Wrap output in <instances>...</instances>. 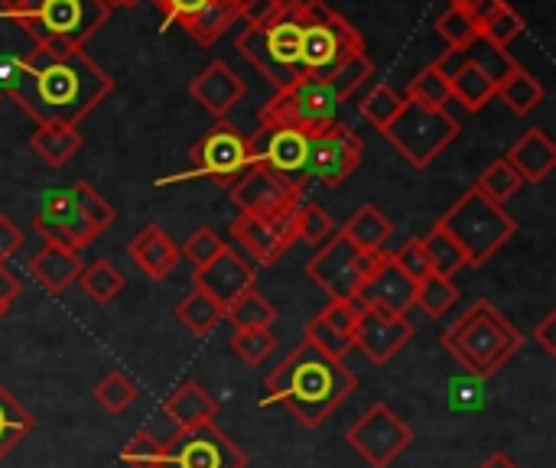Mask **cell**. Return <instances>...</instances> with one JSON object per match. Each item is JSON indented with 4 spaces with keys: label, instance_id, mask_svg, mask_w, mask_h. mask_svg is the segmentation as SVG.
I'll use <instances>...</instances> for the list:
<instances>
[{
    "label": "cell",
    "instance_id": "30",
    "mask_svg": "<svg viewBox=\"0 0 556 468\" xmlns=\"http://www.w3.org/2000/svg\"><path fill=\"white\" fill-rule=\"evenodd\" d=\"M495 75H489L476 59H466L453 75H450V88H453V101L463 104L466 111H482L492 98H495Z\"/></svg>",
    "mask_w": 556,
    "mask_h": 468
},
{
    "label": "cell",
    "instance_id": "56",
    "mask_svg": "<svg viewBox=\"0 0 556 468\" xmlns=\"http://www.w3.org/2000/svg\"><path fill=\"white\" fill-rule=\"evenodd\" d=\"M505 7H508V0H472V3L466 7V10H469L472 23H476V26L482 29V26H485V23H489V20H492V16L498 13V10H505Z\"/></svg>",
    "mask_w": 556,
    "mask_h": 468
},
{
    "label": "cell",
    "instance_id": "58",
    "mask_svg": "<svg viewBox=\"0 0 556 468\" xmlns=\"http://www.w3.org/2000/svg\"><path fill=\"white\" fill-rule=\"evenodd\" d=\"M479 468H521V466H518L511 456H505V453H492V456H489V459H485Z\"/></svg>",
    "mask_w": 556,
    "mask_h": 468
},
{
    "label": "cell",
    "instance_id": "5",
    "mask_svg": "<svg viewBox=\"0 0 556 468\" xmlns=\"http://www.w3.org/2000/svg\"><path fill=\"white\" fill-rule=\"evenodd\" d=\"M300 42H303V0H280V10L267 26H244L235 39L238 52L274 88H283L303 75Z\"/></svg>",
    "mask_w": 556,
    "mask_h": 468
},
{
    "label": "cell",
    "instance_id": "36",
    "mask_svg": "<svg viewBox=\"0 0 556 468\" xmlns=\"http://www.w3.org/2000/svg\"><path fill=\"white\" fill-rule=\"evenodd\" d=\"M225 319L235 326V332H244V329H270L274 319H277V306L270 300H264L257 290H248V293H241L225 309Z\"/></svg>",
    "mask_w": 556,
    "mask_h": 468
},
{
    "label": "cell",
    "instance_id": "59",
    "mask_svg": "<svg viewBox=\"0 0 556 468\" xmlns=\"http://www.w3.org/2000/svg\"><path fill=\"white\" fill-rule=\"evenodd\" d=\"M104 3H108V10L114 13V10H121V7H134L137 0H104Z\"/></svg>",
    "mask_w": 556,
    "mask_h": 468
},
{
    "label": "cell",
    "instance_id": "19",
    "mask_svg": "<svg viewBox=\"0 0 556 468\" xmlns=\"http://www.w3.org/2000/svg\"><path fill=\"white\" fill-rule=\"evenodd\" d=\"M254 280H257V270L235 248H225L215 261L195 270V287L205 296H212L222 309H228L241 293L254 290Z\"/></svg>",
    "mask_w": 556,
    "mask_h": 468
},
{
    "label": "cell",
    "instance_id": "52",
    "mask_svg": "<svg viewBox=\"0 0 556 468\" xmlns=\"http://www.w3.org/2000/svg\"><path fill=\"white\" fill-rule=\"evenodd\" d=\"M280 10V0H241V23L244 26H267Z\"/></svg>",
    "mask_w": 556,
    "mask_h": 468
},
{
    "label": "cell",
    "instance_id": "26",
    "mask_svg": "<svg viewBox=\"0 0 556 468\" xmlns=\"http://www.w3.org/2000/svg\"><path fill=\"white\" fill-rule=\"evenodd\" d=\"M163 414L179 427H202V423H215L218 417V401L195 381H182L166 401H163Z\"/></svg>",
    "mask_w": 556,
    "mask_h": 468
},
{
    "label": "cell",
    "instance_id": "27",
    "mask_svg": "<svg viewBox=\"0 0 556 468\" xmlns=\"http://www.w3.org/2000/svg\"><path fill=\"white\" fill-rule=\"evenodd\" d=\"M394 235V225L391 218L378 208V205H362L342 228V238L362 251V254H375V251H384V244L391 241Z\"/></svg>",
    "mask_w": 556,
    "mask_h": 468
},
{
    "label": "cell",
    "instance_id": "11",
    "mask_svg": "<svg viewBox=\"0 0 556 468\" xmlns=\"http://www.w3.org/2000/svg\"><path fill=\"white\" fill-rule=\"evenodd\" d=\"M33 228L49 241V244H62L72 251L88 248L101 228L88 218L85 202H81V179L62 189H49L39 199V208L33 215Z\"/></svg>",
    "mask_w": 556,
    "mask_h": 468
},
{
    "label": "cell",
    "instance_id": "28",
    "mask_svg": "<svg viewBox=\"0 0 556 468\" xmlns=\"http://www.w3.org/2000/svg\"><path fill=\"white\" fill-rule=\"evenodd\" d=\"M495 98H498L511 114L525 117V114H531L534 107H541V101H544V85H541V78H534L525 65L515 62V65L498 78Z\"/></svg>",
    "mask_w": 556,
    "mask_h": 468
},
{
    "label": "cell",
    "instance_id": "8",
    "mask_svg": "<svg viewBox=\"0 0 556 468\" xmlns=\"http://www.w3.org/2000/svg\"><path fill=\"white\" fill-rule=\"evenodd\" d=\"M339 104L342 101L332 94L329 81L313 78V75H300L290 85L277 88L264 101L257 121L267 130L270 127H287V130H300V134L313 137V134H323L332 124H339L336 121L339 117Z\"/></svg>",
    "mask_w": 556,
    "mask_h": 468
},
{
    "label": "cell",
    "instance_id": "24",
    "mask_svg": "<svg viewBox=\"0 0 556 468\" xmlns=\"http://www.w3.org/2000/svg\"><path fill=\"white\" fill-rule=\"evenodd\" d=\"M505 160L511 163V169L525 179V186H538L544 182L556 166V143L547 137V130L531 127L525 130L505 153Z\"/></svg>",
    "mask_w": 556,
    "mask_h": 468
},
{
    "label": "cell",
    "instance_id": "33",
    "mask_svg": "<svg viewBox=\"0 0 556 468\" xmlns=\"http://www.w3.org/2000/svg\"><path fill=\"white\" fill-rule=\"evenodd\" d=\"M176 319L192 332V336H208L222 319H225V309L212 300V296H205L199 287H192L179 303H176Z\"/></svg>",
    "mask_w": 556,
    "mask_h": 468
},
{
    "label": "cell",
    "instance_id": "1",
    "mask_svg": "<svg viewBox=\"0 0 556 468\" xmlns=\"http://www.w3.org/2000/svg\"><path fill=\"white\" fill-rule=\"evenodd\" d=\"M114 78L85 49H39L20 55L16 78L7 91L36 124L78 127L108 94Z\"/></svg>",
    "mask_w": 556,
    "mask_h": 468
},
{
    "label": "cell",
    "instance_id": "42",
    "mask_svg": "<svg viewBox=\"0 0 556 468\" xmlns=\"http://www.w3.org/2000/svg\"><path fill=\"white\" fill-rule=\"evenodd\" d=\"M437 33L446 39V46L453 52H463V49H469L479 39V26L472 23V16H469L466 7H446L437 16Z\"/></svg>",
    "mask_w": 556,
    "mask_h": 468
},
{
    "label": "cell",
    "instance_id": "13",
    "mask_svg": "<svg viewBox=\"0 0 556 468\" xmlns=\"http://www.w3.org/2000/svg\"><path fill=\"white\" fill-rule=\"evenodd\" d=\"M345 443L371 468H391L410 450L414 430L378 401L345 430Z\"/></svg>",
    "mask_w": 556,
    "mask_h": 468
},
{
    "label": "cell",
    "instance_id": "25",
    "mask_svg": "<svg viewBox=\"0 0 556 468\" xmlns=\"http://www.w3.org/2000/svg\"><path fill=\"white\" fill-rule=\"evenodd\" d=\"M81 267H85V264H81L78 251L62 248V244H49V241H46V244L29 257V264H26L29 277H33L46 293H52V296L65 293V290L78 280Z\"/></svg>",
    "mask_w": 556,
    "mask_h": 468
},
{
    "label": "cell",
    "instance_id": "38",
    "mask_svg": "<svg viewBox=\"0 0 556 468\" xmlns=\"http://www.w3.org/2000/svg\"><path fill=\"white\" fill-rule=\"evenodd\" d=\"M521 186H525V179L511 169V163H508L505 156L492 160V163L482 169L479 182H476V189H479L485 199H492L495 205H505L508 199H515V195L521 192Z\"/></svg>",
    "mask_w": 556,
    "mask_h": 468
},
{
    "label": "cell",
    "instance_id": "44",
    "mask_svg": "<svg viewBox=\"0 0 556 468\" xmlns=\"http://www.w3.org/2000/svg\"><path fill=\"white\" fill-rule=\"evenodd\" d=\"M401 107H404V94H397L388 81H378V85L362 98V114H365V121L375 124L378 130H384V127L397 117Z\"/></svg>",
    "mask_w": 556,
    "mask_h": 468
},
{
    "label": "cell",
    "instance_id": "9",
    "mask_svg": "<svg viewBox=\"0 0 556 468\" xmlns=\"http://www.w3.org/2000/svg\"><path fill=\"white\" fill-rule=\"evenodd\" d=\"M381 134L414 169H427L459 137V121L446 107H424L404 98V107Z\"/></svg>",
    "mask_w": 556,
    "mask_h": 468
},
{
    "label": "cell",
    "instance_id": "34",
    "mask_svg": "<svg viewBox=\"0 0 556 468\" xmlns=\"http://www.w3.org/2000/svg\"><path fill=\"white\" fill-rule=\"evenodd\" d=\"M424 248H427V257H430V267H433V274H440V277H456L459 270H466L469 267V257H466V251L456 244V238L450 235V231H443L440 225H433L427 235H424Z\"/></svg>",
    "mask_w": 556,
    "mask_h": 468
},
{
    "label": "cell",
    "instance_id": "61",
    "mask_svg": "<svg viewBox=\"0 0 556 468\" xmlns=\"http://www.w3.org/2000/svg\"><path fill=\"white\" fill-rule=\"evenodd\" d=\"M153 3H156V7H163V3H166V0H153Z\"/></svg>",
    "mask_w": 556,
    "mask_h": 468
},
{
    "label": "cell",
    "instance_id": "31",
    "mask_svg": "<svg viewBox=\"0 0 556 468\" xmlns=\"http://www.w3.org/2000/svg\"><path fill=\"white\" fill-rule=\"evenodd\" d=\"M241 20V0H212L195 20H189L182 29L202 42V46H212L218 36H225L235 23Z\"/></svg>",
    "mask_w": 556,
    "mask_h": 468
},
{
    "label": "cell",
    "instance_id": "32",
    "mask_svg": "<svg viewBox=\"0 0 556 468\" xmlns=\"http://www.w3.org/2000/svg\"><path fill=\"white\" fill-rule=\"evenodd\" d=\"M78 287L85 290L88 300H94L98 306H108V303H114V300L124 293L127 280H124V274H121L111 261L101 257V261H91L88 267H81Z\"/></svg>",
    "mask_w": 556,
    "mask_h": 468
},
{
    "label": "cell",
    "instance_id": "22",
    "mask_svg": "<svg viewBox=\"0 0 556 468\" xmlns=\"http://www.w3.org/2000/svg\"><path fill=\"white\" fill-rule=\"evenodd\" d=\"M244 94L248 85L228 62H212L189 81V98L218 121H225L235 111V104H241Z\"/></svg>",
    "mask_w": 556,
    "mask_h": 468
},
{
    "label": "cell",
    "instance_id": "23",
    "mask_svg": "<svg viewBox=\"0 0 556 468\" xmlns=\"http://www.w3.org/2000/svg\"><path fill=\"white\" fill-rule=\"evenodd\" d=\"M127 254H130V261H134V267L140 270V274H147L150 280H166L176 267H179V244L160 228V225H143L134 238H130V244H127Z\"/></svg>",
    "mask_w": 556,
    "mask_h": 468
},
{
    "label": "cell",
    "instance_id": "14",
    "mask_svg": "<svg viewBox=\"0 0 556 468\" xmlns=\"http://www.w3.org/2000/svg\"><path fill=\"white\" fill-rule=\"evenodd\" d=\"M160 468H248V456L225 430H218V423H202L176 430L163 443Z\"/></svg>",
    "mask_w": 556,
    "mask_h": 468
},
{
    "label": "cell",
    "instance_id": "29",
    "mask_svg": "<svg viewBox=\"0 0 556 468\" xmlns=\"http://www.w3.org/2000/svg\"><path fill=\"white\" fill-rule=\"evenodd\" d=\"M29 150L52 169H62L78 150H81V134L65 124H36L29 134Z\"/></svg>",
    "mask_w": 556,
    "mask_h": 468
},
{
    "label": "cell",
    "instance_id": "15",
    "mask_svg": "<svg viewBox=\"0 0 556 468\" xmlns=\"http://www.w3.org/2000/svg\"><path fill=\"white\" fill-rule=\"evenodd\" d=\"M303 195V182H293L261 163H254L248 173H241L231 182V202L241 215H261V218H287L296 212Z\"/></svg>",
    "mask_w": 556,
    "mask_h": 468
},
{
    "label": "cell",
    "instance_id": "53",
    "mask_svg": "<svg viewBox=\"0 0 556 468\" xmlns=\"http://www.w3.org/2000/svg\"><path fill=\"white\" fill-rule=\"evenodd\" d=\"M212 0H166L160 10H163V16H166V23H179V26H186L189 20H195L205 7H208Z\"/></svg>",
    "mask_w": 556,
    "mask_h": 468
},
{
    "label": "cell",
    "instance_id": "54",
    "mask_svg": "<svg viewBox=\"0 0 556 468\" xmlns=\"http://www.w3.org/2000/svg\"><path fill=\"white\" fill-rule=\"evenodd\" d=\"M23 241H26V235L7 215H0V264L16 257L23 251Z\"/></svg>",
    "mask_w": 556,
    "mask_h": 468
},
{
    "label": "cell",
    "instance_id": "50",
    "mask_svg": "<svg viewBox=\"0 0 556 468\" xmlns=\"http://www.w3.org/2000/svg\"><path fill=\"white\" fill-rule=\"evenodd\" d=\"M319 319L355 345V329H358V319H362V306L355 300H329V306H323Z\"/></svg>",
    "mask_w": 556,
    "mask_h": 468
},
{
    "label": "cell",
    "instance_id": "51",
    "mask_svg": "<svg viewBox=\"0 0 556 468\" xmlns=\"http://www.w3.org/2000/svg\"><path fill=\"white\" fill-rule=\"evenodd\" d=\"M306 342H313L319 352H326V355H332V358H339V362H345V355L355 349L349 339H342L336 329H329L319 316L316 319H309V326H306V336H303Z\"/></svg>",
    "mask_w": 556,
    "mask_h": 468
},
{
    "label": "cell",
    "instance_id": "49",
    "mask_svg": "<svg viewBox=\"0 0 556 468\" xmlns=\"http://www.w3.org/2000/svg\"><path fill=\"white\" fill-rule=\"evenodd\" d=\"M391 261H394V267H397L410 283H420V280H427V277L433 274L430 257H427V248H424V238L404 241V244L391 254Z\"/></svg>",
    "mask_w": 556,
    "mask_h": 468
},
{
    "label": "cell",
    "instance_id": "10",
    "mask_svg": "<svg viewBox=\"0 0 556 468\" xmlns=\"http://www.w3.org/2000/svg\"><path fill=\"white\" fill-rule=\"evenodd\" d=\"M388 251H375V254H362L355 251L342 235H332L326 244L316 248V254L306 261V277L329 293V300H355L362 280L378 267V261Z\"/></svg>",
    "mask_w": 556,
    "mask_h": 468
},
{
    "label": "cell",
    "instance_id": "39",
    "mask_svg": "<svg viewBox=\"0 0 556 468\" xmlns=\"http://www.w3.org/2000/svg\"><path fill=\"white\" fill-rule=\"evenodd\" d=\"M456 303H459L456 283H453L450 277H440V274H430V277L420 280L417 290H414V306H420L430 319L446 316Z\"/></svg>",
    "mask_w": 556,
    "mask_h": 468
},
{
    "label": "cell",
    "instance_id": "35",
    "mask_svg": "<svg viewBox=\"0 0 556 468\" xmlns=\"http://www.w3.org/2000/svg\"><path fill=\"white\" fill-rule=\"evenodd\" d=\"M29 430H33L29 410L0 384V463L29 437Z\"/></svg>",
    "mask_w": 556,
    "mask_h": 468
},
{
    "label": "cell",
    "instance_id": "46",
    "mask_svg": "<svg viewBox=\"0 0 556 468\" xmlns=\"http://www.w3.org/2000/svg\"><path fill=\"white\" fill-rule=\"evenodd\" d=\"M525 33V16L508 3L505 10H498L482 29H479V36L489 42V46H495V49H502V52H508V46L518 39Z\"/></svg>",
    "mask_w": 556,
    "mask_h": 468
},
{
    "label": "cell",
    "instance_id": "45",
    "mask_svg": "<svg viewBox=\"0 0 556 468\" xmlns=\"http://www.w3.org/2000/svg\"><path fill=\"white\" fill-rule=\"evenodd\" d=\"M274 349H277V336L270 329H244L231 336V352L251 368L264 365L274 355Z\"/></svg>",
    "mask_w": 556,
    "mask_h": 468
},
{
    "label": "cell",
    "instance_id": "20",
    "mask_svg": "<svg viewBox=\"0 0 556 468\" xmlns=\"http://www.w3.org/2000/svg\"><path fill=\"white\" fill-rule=\"evenodd\" d=\"M254 156L261 166L293 179V182H306L303 169H306V150H309V137L300 130H287V127H261L254 137Z\"/></svg>",
    "mask_w": 556,
    "mask_h": 468
},
{
    "label": "cell",
    "instance_id": "2",
    "mask_svg": "<svg viewBox=\"0 0 556 468\" xmlns=\"http://www.w3.org/2000/svg\"><path fill=\"white\" fill-rule=\"evenodd\" d=\"M358 388V378L352 368L326 352H319L313 342H300L267 378H264V407L280 404L296 423L316 430L323 427L342 401Z\"/></svg>",
    "mask_w": 556,
    "mask_h": 468
},
{
    "label": "cell",
    "instance_id": "48",
    "mask_svg": "<svg viewBox=\"0 0 556 468\" xmlns=\"http://www.w3.org/2000/svg\"><path fill=\"white\" fill-rule=\"evenodd\" d=\"M121 463L127 468H160V463H163V440H156L150 430L134 433L130 443L121 450Z\"/></svg>",
    "mask_w": 556,
    "mask_h": 468
},
{
    "label": "cell",
    "instance_id": "43",
    "mask_svg": "<svg viewBox=\"0 0 556 468\" xmlns=\"http://www.w3.org/2000/svg\"><path fill=\"white\" fill-rule=\"evenodd\" d=\"M371 75H375V62L368 59V52H355V55H352L349 62H342L326 81H329L332 94H336L339 101H345V98H352Z\"/></svg>",
    "mask_w": 556,
    "mask_h": 468
},
{
    "label": "cell",
    "instance_id": "37",
    "mask_svg": "<svg viewBox=\"0 0 556 468\" xmlns=\"http://www.w3.org/2000/svg\"><path fill=\"white\" fill-rule=\"evenodd\" d=\"M404 98H407V101H417V104H424V107H446V104L453 101L450 75H446L437 62H430L427 68H420V72L410 78V88H407Z\"/></svg>",
    "mask_w": 556,
    "mask_h": 468
},
{
    "label": "cell",
    "instance_id": "7",
    "mask_svg": "<svg viewBox=\"0 0 556 468\" xmlns=\"http://www.w3.org/2000/svg\"><path fill=\"white\" fill-rule=\"evenodd\" d=\"M355 52H365V39L355 23L336 13L326 0H303V42L300 65L303 75L329 78Z\"/></svg>",
    "mask_w": 556,
    "mask_h": 468
},
{
    "label": "cell",
    "instance_id": "41",
    "mask_svg": "<svg viewBox=\"0 0 556 468\" xmlns=\"http://www.w3.org/2000/svg\"><path fill=\"white\" fill-rule=\"evenodd\" d=\"M137 384L124 375V371H108L98 384H94V401L111 414V417H121L134 407L137 401Z\"/></svg>",
    "mask_w": 556,
    "mask_h": 468
},
{
    "label": "cell",
    "instance_id": "12",
    "mask_svg": "<svg viewBox=\"0 0 556 468\" xmlns=\"http://www.w3.org/2000/svg\"><path fill=\"white\" fill-rule=\"evenodd\" d=\"M189 160H192L195 176H205V179H212L218 186H231L241 173H248L257 163L251 137H244L228 121H218L215 127H208L192 143Z\"/></svg>",
    "mask_w": 556,
    "mask_h": 468
},
{
    "label": "cell",
    "instance_id": "18",
    "mask_svg": "<svg viewBox=\"0 0 556 468\" xmlns=\"http://www.w3.org/2000/svg\"><path fill=\"white\" fill-rule=\"evenodd\" d=\"M231 238L244 248V254L257 264H274L283 257V251L296 241L293 235V215L287 218H261V215H241L231 222Z\"/></svg>",
    "mask_w": 556,
    "mask_h": 468
},
{
    "label": "cell",
    "instance_id": "17",
    "mask_svg": "<svg viewBox=\"0 0 556 468\" xmlns=\"http://www.w3.org/2000/svg\"><path fill=\"white\" fill-rule=\"evenodd\" d=\"M410 339H414V322L407 316L388 309H362L355 329V349H362L368 362L388 365Z\"/></svg>",
    "mask_w": 556,
    "mask_h": 468
},
{
    "label": "cell",
    "instance_id": "6",
    "mask_svg": "<svg viewBox=\"0 0 556 468\" xmlns=\"http://www.w3.org/2000/svg\"><path fill=\"white\" fill-rule=\"evenodd\" d=\"M437 225L456 238L469 257V267L489 264L518 235V222L505 212V205H495L476 186L466 189Z\"/></svg>",
    "mask_w": 556,
    "mask_h": 468
},
{
    "label": "cell",
    "instance_id": "55",
    "mask_svg": "<svg viewBox=\"0 0 556 468\" xmlns=\"http://www.w3.org/2000/svg\"><path fill=\"white\" fill-rule=\"evenodd\" d=\"M20 293H23L20 277H16L7 264H0V316H3V313H10V306L20 300Z\"/></svg>",
    "mask_w": 556,
    "mask_h": 468
},
{
    "label": "cell",
    "instance_id": "16",
    "mask_svg": "<svg viewBox=\"0 0 556 468\" xmlns=\"http://www.w3.org/2000/svg\"><path fill=\"white\" fill-rule=\"evenodd\" d=\"M362 153H365L362 137L349 124H332L329 130L309 137L303 179L339 189L362 166Z\"/></svg>",
    "mask_w": 556,
    "mask_h": 468
},
{
    "label": "cell",
    "instance_id": "3",
    "mask_svg": "<svg viewBox=\"0 0 556 468\" xmlns=\"http://www.w3.org/2000/svg\"><path fill=\"white\" fill-rule=\"evenodd\" d=\"M440 342L472 378L489 381L521 352L525 336L492 300H479L443 332Z\"/></svg>",
    "mask_w": 556,
    "mask_h": 468
},
{
    "label": "cell",
    "instance_id": "21",
    "mask_svg": "<svg viewBox=\"0 0 556 468\" xmlns=\"http://www.w3.org/2000/svg\"><path fill=\"white\" fill-rule=\"evenodd\" d=\"M414 290L417 283H410L391 261V254H384L378 261V267L362 280L358 293H355V303L362 309H388V313H397V316H407L410 306H414Z\"/></svg>",
    "mask_w": 556,
    "mask_h": 468
},
{
    "label": "cell",
    "instance_id": "4",
    "mask_svg": "<svg viewBox=\"0 0 556 468\" xmlns=\"http://www.w3.org/2000/svg\"><path fill=\"white\" fill-rule=\"evenodd\" d=\"M10 16L39 49H85V42L111 20L104 0H3Z\"/></svg>",
    "mask_w": 556,
    "mask_h": 468
},
{
    "label": "cell",
    "instance_id": "40",
    "mask_svg": "<svg viewBox=\"0 0 556 468\" xmlns=\"http://www.w3.org/2000/svg\"><path fill=\"white\" fill-rule=\"evenodd\" d=\"M293 235L313 248L326 244L336 235V222L332 215L319 205V202H300L293 212Z\"/></svg>",
    "mask_w": 556,
    "mask_h": 468
},
{
    "label": "cell",
    "instance_id": "47",
    "mask_svg": "<svg viewBox=\"0 0 556 468\" xmlns=\"http://www.w3.org/2000/svg\"><path fill=\"white\" fill-rule=\"evenodd\" d=\"M225 248H228V244L222 241V235H218L215 228L202 225V228H195V231L186 238V244L179 248V257L189 261V264L199 270V267H205L208 261H215Z\"/></svg>",
    "mask_w": 556,
    "mask_h": 468
},
{
    "label": "cell",
    "instance_id": "57",
    "mask_svg": "<svg viewBox=\"0 0 556 468\" xmlns=\"http://www.w3.org/2000/svg\"><path fill=\"white\" fill-rule=\"evenodd\" d=\"M554 329H556V313H547L541 322H538V329H534V339H538V345L556 358V339H554Z\"/></svg>",
    "mask_w": 556,
    "mask_h": 468
},
{
    "label": "cell",
    "instance_id": "60",
    "mask_svg": "<svg viewBox=\"0 0 556 468\" xmlns=\"http://www.w3.org/2000/svg\"><path fill=\"white\" fill-rule=\"evenodd\" d=\"M446 3H450V7H469L472 0H446Z\"/></svg>",
    "mask_w": 556,
    "mask_h": 468
}]
</instances>
